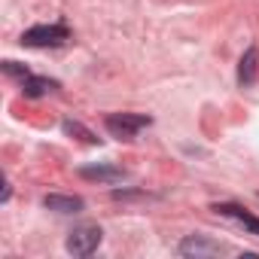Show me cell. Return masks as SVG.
Returning <instances> with one entry per match:
<instances>
[{"label": "cell", "mask_w": 259, "mask_h": 259, "mask_svg": "<svg viewBox=\"0 0 259 259\" xmlns=\"http://www.w3.org/2000/svg\"><path fill=\"white\" fill-rule=\"evenodd\" d=\"M79 177H85V180H101V183H119L122 180V171L119 168H82L79 171Z\"/></svg>", "instance_id": "obj_9"}, {"label": "cell", "mask_w": 259, "mask_h": 259, "mask_svg": "<svg viewBox=\"0 0 259 259\" xmlns=\"http://www.w3.org/2000/svg\"><path fill=\"white\" fill-rule=\"evenodd\" d=\"M213 210H217V213H223V217H235V220H238V223H241L247 232L259 235V220H256V217H250L244 207H238V204H217Z\"/></svg>", "instance_id": "obj_7"}, {"label": "cell", "mask_w": 259, "mask_h": 259, "mask_svg": "<svg viewBox=\"0 0 259 259\" xmlns=\"http://www.w3.org/2000/svg\"><path fill=\"white\" fill-rule=\"evenodd\" d=\"M101 238H104V232L98 226L82 223V226H76L67 235V253H73V256H92L101 247Z\"/></svg>", "instance_id": "obj_1"}, {"label": "cell", "mask_w": 259, "mask_h": 259, "mask_svg": "<svg viewBox=\"0 0 259 259\" xmlns=\"http://www.w3.org/2000/svg\"><path fill=\"white\" fill-rule=\"evenodd\" d=\"M43 204L49 207V210H58V213H76V210H82V198L79 195H46L43 198Z\"/></svg>", "instance_id": "obj_6"}, {"label": "cell", "mask_w": 259, "mask_h": 259, "mask_svg": "<svg viewBox=\"0 0 259 259\" xmlns=\"http://www.w3.org/2000/svg\"><path fill=\"white\" fill-rule=\"evenodd\" d=\"M147 125H150V116H138V113H113V116H107V132L113 138H122V141H132Z\"/></svg>", "instance_id": "obj_3"}, {"label": "cell", "mask_w": 259, "mask_h": 259, "mask_svg": "<svg viewBox=\"0 0 259 259\" xmlns=\"http://www.w3.org/2000/svg\"><path fill=\"white\" fill-rule=\"evenodd\" d=\"M256 67H259V49L250 46V49L241 55V64H238V82H241V85L256 82Z\"/></svg>", "instance_id": "obj_5"}, {"label": "cell", "mask_w": 259, "mask_h": 259, "mask_svg": "<svg viewBox=\"0 0 259 259\" xmlns=\"http://www.w3.org/2000/svg\"><path fill=\"white\" fill-rule=\"evenodd\" d=\"M52 89H58V82H52V79H46V76H28V79H22V92H25L28 98H40V95H46V92H52Z\"/></svg>", "instance_id": "obj_8"}, {"label": "cell", "mask_w": 259, "mask_h": 259, "mask_svg": "<svg viewBox=\"0 0 259 259\" xmlns=\"http://www.w3.org/2000/svg\"><path fill=\"white\" fill-rule=\"evenodd\" d=\"M70 37V31L64 25H34L22 34V46H34V49H43V46H61L64 40Z\"/></svg>", "instance_id": "obj_2"}, {"label": "cell", "mask_w": 259, "mask_h": 259, "mask_svg": "<svg viewBox=\"0 0 259 259\" xmlns=\"http://www.w3.org/2000/svg\"><path fill=\"white\" fill-rule=\"evenodd\" d=\"M180 253L189 256V259H210V256L226 253V247L217 244V241H210V238H204V235H189V238L180 244Z\"/></svg>", "instance_id": "obj_4"}, {"label": "cell", "mask_w": 259, "mask_h": 259, "mask_svg": "<svg viewBox=\"0 0 259 259\" xmlns=\"http://www.w3.org/2000/svg\"><path fill=\"white\" fill-rule=\"evenodd\" d=\"M4 70L10 73V76H22V79H28L31 73H28V67H22V64H16V61H4Z\"/></svg>", "instance_id": "obj_11"}, {"label": "cell", "mask_w": 259, "mask_h": 259, "mask_svg": "<svg viewBox=\"0 0 259 259\" xmlns=\"http://www.w3.org/2000/svg\"><path fill=\"white\" fill-rule=\"evenodd\" d=\"M64 132H67V135H79L85 144H98V138H95L92 132H85V128H82L79 122H64Z\"/></svg>", "instance_id": "obj_10"}]
</instances>
